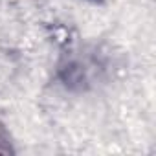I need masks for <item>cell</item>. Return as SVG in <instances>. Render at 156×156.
I'll use <instances>...</instances> for the list:
<instances>
[{
	"label": "cell",
	"instance_id": "obj_1",
	"mask_svg": "<svg viewBox=\"0 0 156 156\" xmlns=\"http://www.w3.org/2000/svg\"><path fill=\"white\" fill-rule=\"evenodd\" d=\"M0 152H2V154L11 152V141H9L8 130H6V127L2 123H0Z\"/></svg>",
	"mask_w": 156,
	"mask_h": 156
},
{
	"label": "cell",
	"instance_id": "obj_2",
	"mask_svg": "<svg viewBox=\"0 0 156 156\" xmlns=\"http://www.w3.org/2000/svg\"><path fill=\"white\" fill-rule=\"evenodd\" d=\"M87 2H98V0H87Z\"/></svg>",
	"mask_w": 156,
	"mask_h": 156
}]
</instances>
